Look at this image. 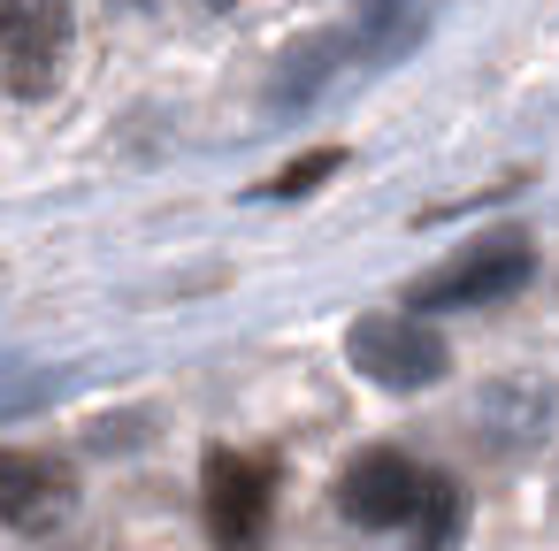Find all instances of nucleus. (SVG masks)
Wrapping results in <instances>:
<instances>
[{
  "mask_svg": "<svg viewBox=\"0 0 559 551\" xmlns=\"http://www.w3.org/2000/svg\"><path fill=\"white\" fill-rule=\"evenodd\" d=\"M536 276V245L528 238H475V245H460L444 268H429L406 299H414V314H452V307H490V299H513L521 284Z\"/></svg>",
  "mask_w": 559,
  "mask_h": 551,
  "instance_id": "1",
  "label": "nucleus"
},
{
  "mask_svg": "<svg viewBox=\"0 0 559 551\" xmlns=\"http://www.w3.org/2000/svg\"><path fill=\"white\" fill-rule=\"evenodd\" d=\"M345 352H353V368L376 383V391H429V383H444V368H452V352H444V337L429 330V314H360L353 330H345Z\"/></svg>",
  "mask_w": 559,
  "mask_h": 551,
  "instance_id": "2",
  "label": "nucleus"
},
{
  "mask_svg": "<svg viewBox=\"0 0 559 551\" xmlns=\"http://www.w3.org/2000/svg\"><path fill=\"white\" fill-rule=\"evenodd\" d=\"M70 0H0V77L16 100H47L70 62Z\"/></svg>",
  "mask_w": 559,
  "mask_h": 551,
  "instance_id": "3",
  "label": "nucleus"
},
{
  "mask_svg": "<svg viewBox=\"0 0 559 551\" xmlns=\"http://www.w3.org/2000/svg\"><path fill=\"white\" fill-rule=\"evenodd\" d=\"M429 490H437L429 467H414L406 452L376 444V452L345 459V475H337V513H345L353 528H421Z\"/></svg>",
  "mask_w": 559,
  "mask_h": 551,
  "instance_id": "4",
  "label": "nucleus"
},
{
  "mask_svg": "<svg viewBox=\"0 0 559 551\" xmlns=\"http://www.w3.org/2000/svg\"><path fill=\"white\" fill-rule=\"evenodd\" d=\"M200 505H207V528L215 543H253L269 528V505H276V459L269 452H230L215 444L207 467H200Z\"/></svg>",
  "mask_w": 559,
  "mask_h": 551,
  "instance_id": "5",
  "label": "nucleus"
},
{
  "mask_svg": "<svg viewBox=\"0 0 559 551\" xmlns=\"http://www.w3.org/2000/svg\"><path fill=\"white\" fill-rule=\"evenodd\" d=\"M70 513V475L39 452H0V520L16 536H39L47 520Z\"/></svg>",
  "mask_w": 559,
  "mask_h": 551,
  "instance_id": "6",
  "label": "nucleus"
},
{
  "mask_svg": "<svg viewBox=\"0 0 559 551\" xmlns=\"http://www.w3.org/2000/svg\"><path fill=\"white\" fill-rule=\"evenodd\" d=\"M475 421H483V444L521 452V444H536L544 421H551V383H544V375H506V383H490V391L475 398Z\"/></svg>",
  "mask_w": 559,
  "mask_h": 551,
  "instance_id": "7",
  "label": "nucleus"
},
{
  "mask_svg": "<svg viewBox=\"0 0 559 551\" xmlns=\"http://www.w3.org/2000/svg\"><path fill=\"white\" fill-rule=\"evenodd\" d=\"M429 24V0H368V16H360V55L368 62H391L421 39Z\"/></svg>",
  "mask_w": 559,
  "mask_h": 551,
  "instance_id": "8",
  "label": "nucleus"
},
{
  "mask_svg": "<svg viewBox=\"0 0 559 551\" xmlns=\"http://www.w3.org/2000/svg\"><path fill=\"white\" fill-rule=\"evenodd\" d=\"M330 62H337V39H307V47H292V62H284V77H276V108H292L299 93H322Z\"/></svg>",
  "mask_w": 559,
  "mask_h": 551,
  "instance_id": "9",
  "label": "nucleus"
},
{
  "mask_svg": "<svg viewBox=\"0 0 559 551\" xmlns=\"http://www.w3.org/2000/svg\"><path fill=\"white\" fill-rule=\"evenodd\" d=\"M452 528H460V490H452V475H437L429 513H421V551H444V543H452Z\"/></svg>",
  "mask_w": 559,
  "mask_h": 551,
  "instance_id": "10",
  "label": "nucleus"
},
{
  "mask_svg": "<svg viewBox=\"0 0 559 551\" xmlns=\"http://www.w3.org/2000/svg\"><path fill=\"white\" fill-rule=\"evenodd\" d=\"M337 161H345L337 146H322V154H307V161H292V169H284L276 184H269V200H292V192H307V184H322V177H330Z\"/></svg>",
  "mask_w": 559,
  "mask_h": 551,
  "instance_id": "11",
  "label": "nucleus"
},
{
  "mask_svg": "<svg viewBox=\"0 0 559 551\" xmlns=\"http://www.w3.org/2000/svg\"><path fill=\"white\" fill-rule=\"evenodd\" d=\"M215 9H230V0H215Z\"/></svg>",
  "mask_w": 559,
  "mask_h": 551,
  "instance_id": "12",
  "label": "nucleus"
}]
</instances>
